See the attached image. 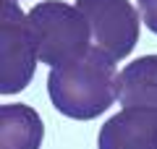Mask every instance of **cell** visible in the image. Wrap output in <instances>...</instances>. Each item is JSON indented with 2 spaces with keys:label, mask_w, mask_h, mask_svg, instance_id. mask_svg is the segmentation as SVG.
I'll list each match as a JSON object with an SVG mask.
<instances>
[{
  "label": "cell",
  "mask_w": 157,
  "mask_h": 149,
  "mask_svg": "<svg viewBox=\"0 0 157 149\" xmlns=\"http://www.w3.org/2000/svg\"><path fill=\"white\" fill-rule=\"evenodd\" d=\"M26 18L34 37L37 58L47 66H63L92 47L89 21L76 6L47 0V3H37L26 13Z\"/></svg>",
  "instance_id": "cell-2"
},
{
  "label": "cell",
  "mask_w": 157,
  "mask_h": 149,
  "mask_svg": "<svg viewBox=\"0 0 157 149\" xmlns=\"http://www.w3.org/2000/svg\"><path fill=\"white\" fill-rule=\"evenodd\" d=\"M118 99L123 107L157 113V55H144L121 71Z\"/></svg>",
  "instance_id": "cell-6"
},
{
  "label": "cell",
  "mask_w": 157,
  "mask_h": 149,
  "mask_svg": "<svg viewBox=\"0 0 157 149\" xmlns=\"http://www.w3.org/2000/svg\"><path fill=\"white\" fill-rule=\"evenodd\" d=\"M97 149H157V113L141 107L121 110L100 128Z\"/></svg>",
  "instance_id": "cell-5"
},
{
  "label": "cell",
  "mask_w": 157,
  "mask_h": 149,
  "mask_svg": "<svg viewBox=\"0 0 157 149\" xmlns=\"http://www.w3.org/2000/svg\"><path fill=\"white\" fill-rule=\"evenodd\" d=\"M0 92L16 94L29 86L37 68V47L29 18L16 0H0Z\"/></svg>",
  "instance_id": "cell-3"
},
{
  "label": "cell",
  "mask_w": 157,
  "mask_h": 149,
  "mask_svg": "<svg viewBox=\"0 0 157 149\" xmlns=\"http://www.w3.org/2000/svg\"><path fill=\"white\" fill-rule=\"evenodd\" d=\"M121 76L115 60L92 44L63 66H52L47 76V92L58 113L76 120H92L102 115L118 99Z\"/></svg>",
  "instance_id": "cell-1"
},
{
  "label": "cell",
  "mask_w": 157,
  "mask_h": 149,
  "mask_svg": "<svg viewBox=\"0 0 157 149\" xmlns=\"http://www.w3.org/2000/svg\"><path fill=\"white\" fill-rule=\"evenodd\" d=\"M139 11H141V21L147 24V29L157 34V0H139Z\"/></svg>",
  "instance_id": "cell-8"
},
{
  "label": "cell",
  "mask_w": 157,
  "mask_h": 149,
  "mask_svg": "<svg viewBox=\"0 0 157 149\" xmlns=\"http://www.w3.org/2000/svg\"><path fill=\"white\" fill-rule=\"evenodd\" d=\"M45 126L29 105L0 107V149H39Z\"/></svg>",
  "instance_id": "cell-7"
},
{
  "label": "cell",
  "mask_w": 157,
  "mask_h": 149,
  "mask_svg": "<svg viewBox=\"0 0 157 149\" xmlns=\"http://www.w3.org/2000/svg\"><path fill=\"white\" fill-rule=\"evenodd\" d=\"M76 8L86 16L94 47L123 60L139 42V13L128 0H76Z\"/></svg>",
  "instance_id": "cell-4"
}]
</instances>
